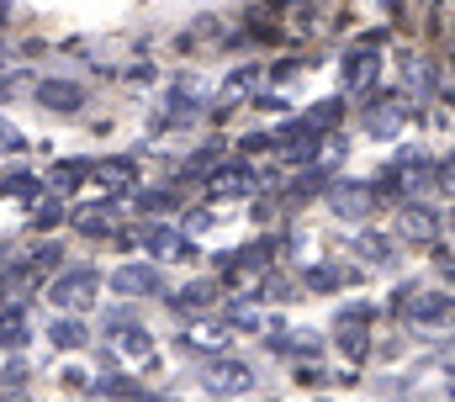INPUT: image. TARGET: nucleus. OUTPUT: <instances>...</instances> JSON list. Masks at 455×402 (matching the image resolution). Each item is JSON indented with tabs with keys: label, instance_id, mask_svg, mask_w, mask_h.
<instances>
[{
	"label": "nucleus",
	"instance_id": "f257e3e1",
	"mask_svg": "<svg viewBox=\"0 0 455 402\" xmlns=\"http://www.w3.org/2000/svg\"><path fill=\"white\" fill-rule=\"evenodd\" d=\"M344 91H355V96H371V85H376V75H381V32H371V37H360L349 53H344Z\"/></svg>",
	"mask_w": 455,
	"mask_h": 402
},
{
	"label": "nucleus",
	"instance_id": "f03ea898",
	"mask_svg": "<svg viewBox=\"0 0 455 402\" xmlns=\"http://www.w3.org/2000/svg\"><path fill=\"white\" fill-rule=\"evenodd\" d=\"M96 286H101V281H96V270L75 265V270H59V276H53V286H48V302H53L59 312H85L91 302L101 297Z\"/></svg>",
	"mask_w": 455,
	"mask_h": 402
},
{
	"label": "nucleus",
	"instance_id": "7ed1b4c3",
	"mask_svg": "<svg viewBox=\"0 0 455 402\" xmlns=\"http://www.w3.org/2000/svg\"><path fill=\"white\" fill-rule=\"evenodd\" d=\"M403 318L413 328H424V334H440V328L455 323V297H445V292H413V302L403 307Z\"/></svg>",
	"mask_w": 455,
	"mask_h": 402
},
{
	"label": "nucleus",
	"instance_id": "20e7f679",
	"mask_svg": "<svg viewBox=\"0 0 455 402\" xmlns=\"http://www.w3.org/2000/svg\"><path fill=\"white\" fill-rule=\"evenodd\" d=\"M397 238L403 244H440V212L424 201H403L397 206Z\"/></svg>",
	"mask_w": 455,
	"mask_h": 402
},
{
	"label": "nucleus",
	"instance_id": "39448f33",
	"mask_svg": "<svg viewBox=\"0 0 455 402\" xmlns=\"http://www.w3.org/2000/svg\"><path fill=\"white\" fill-rule=\"evenodd\" d=\"M138 244H143L154 260H191V254H196V244H191L180 228H170V222H143V228H138Z\"/></svg>",
	"mask_w": 455,
	"mask_h": 402
},
{
	"label": "nucleus",
	"instance_id": "423d86ee",
	"mask_svg": "<svg viewBox=\"0 0 455 402\" xmlns=\"http://www.w3.org/2000/svg\"><path fill=\"white\" fill-rule=\"evenodd\" d=\"M254 170L249 165H238V159H228V165H218V170H207V197L212 201H243L254 197Z\"/></svg>",
	"mask_w": 455,
	"mask_h": 402
},
{
	"label": "nucleus",
	"instance_id": "0eeeda50",
	"mask_svg": "<svg viewBox=\"0 0 455 402\" xmlns=\"http://www.w3.org/2000/svg\"><path fill=\"white\" fill-rule=\"evenodd\" d=\"M403 122H408V100L397 96V91L365 100V133L371 138H392V133H403Z\"/></svg>",
	"mask_w": 455,
	"mask_h": 402
},
{
	"label": "nucleus",
	"instance_id": "6e6552de",
	"mask_svg": "<svg viewBox=\"0 0 455 402\" xmlns=\"http://www.w3.org/2000/svg\"><path fill=\"white\" fill-rule=\"evenodd\" d=\"M202 382H207L212 398H243V392H254V371L243 360H212L202 371Z\"/></svg>",
	"mask_w": 455,
	"mask_h": 402
},
{
	"label": "nucleus",
	"instance_id": "1a4fd4ad",
	"mask_svg": "<svg viewBox=\"0 0 455 402\" xmlns=\"http://www.w3.org/2000/svg\"><path fill=\"white\" fill-rule=\"evenodd\" d=\"M91 181H96V191H101V197H127V191L138 186V159L112 154V159L91 165Z\"/></svg>",
	"mask_w": 455,
	"mask_h": 402
},
{
	"label": "nucleus",
	"instance_id": "9d476101",
	"mask_svg": "<svg viewBox=\"0 0 455 402\" xmlns=\"http://www.w3.org/2000/svg\"><path fill=\"white\" fill-rule=\"evenodd\" d=\"M159 286H164L159 265H122V270H112L116 297H159Z\"/></svg>",
	"mask_w": 455,
	"mask_h": 402
},
{
	"label": "nucleus",
	"instance_id": "9b49d317",
	"mask_svg": "<svg viewBox=\"0 0 455 402\" xmlns=\"http://www.w3.org/2000/svg\"><path fill=\"white\" fill-rule=\"evenodd\" d=\"M37 106H48V111H80V106H85V85L53 75V80L37 85Z\"/></svg>",
	"mask_w": 455,
	"mask_h": 402
},
{
	"label": "nucleus",
	"instance_id": "f8f14e48",
	"mask_svg": "<svg viewBox=\"0 0 455 402\" xmlns=\"http://www.w3.org/2000/svg\"><path fill=\"white\" fill-rule=\"evenodd\" d=\"M371 186H365V181H334V186H329V206H334V212H339V217H365V212H371Z\"/></svg>",
	"mask_w": 455,
	"mask_h": 402
},
{
	"label": "nucleus",
	"instance_id": "ddd939ff",
	"mask_svg": "<svg viewBox=\"0 0 455 402\" xmlns=\"http://www.w3.org/2000/svg\"><path fill=\"white\" fill-rule=\"evenodd\" d=\"M75 228H80L85 238H112V233H116V201L112 197L91 201L85 212H75Z\"/></svg>",
	"mask_w": 455,
	"mask_h": 402
},
{
	"label": "nucleus",
	"instance_id": "4468645a",
	"mask_svg": "<svg viewBox=\"0 0 455 402\" xmlns=\"http://www.w3.org/2000/svg\"><path fill=\"white\" fill-rule=\"evenodd\" d=\"M85 181H91V165H85V159H59V165L48 170V186H53V197L59 201H69Z\"/></svg>",
	"mask_w": 455,
	"mask_h": 402
},
{
	"label": "nucleus",
	"instance_id": "2eb2a0df",
	"mask_svg": "<svg viewBox=\"0 0 455 402\" xmlns=\"http://www.w3.org/2000/svg\"><path fill=\"white\" fill-rule=\"evenodd\" d=\"M48 339H53V350H85V344H91V328H85L75 312H59L53 328H48Z\"/></svg>",
	"mask_w": 455,
	"mask_h": 402
},
{
	"label": "nucleus",
	"instance_id": "dca6fc26",
	"mask_svg": "<svg viewBox=\"0 0 455 402\" xmlns=\"http://www.w3.org/2000/svg\"><path fill=\"white\" fill-rule=\"evenodd\" d=\"M349 249H355V260H360V265H392V254H397L387 233H355V244H349Z\"/></svg>",
	"mask_w": 455,
	"mask_h": 402
},
{
	"label": "nucleus",
	"instance_id": "f3484780",
	"mask_svg": "<svg viewBox=\"0 0 455 402\" xmlns=\"http://www.w3.org/2000/svg\"><path fill=\"white\" fill-rule=\"evenodd\" d=\"M180 344H186V350L212 355V350H223V344H228V328H223V323H191V328L180 334Z\"/></svg>",
	"mask_w": 455,
	"mask_h": 402
},
{
	"label": "nucleus",
	"instance_id": "a211bd4d",
	"mask_svg": "<svg viewBox=\"0 0 455 402\" xmlns=\"http://www.w3.org/2000/svg\"><path fill=\"white\" fill-rule=\"evenodd\" d=\"M218 302V281H191V286H180L175 297H170V307H180V312H207Z\"/></svg>",
	"mask_w": 455,
	"mask_h": 402
},
{
	"label": "nucleus",
	"instance_id": "6ab92c4d",
	"mask_svg": "<svg viewBox=\"0 0 455 402\" xmlns=\"http://www.w3.org/2000/svg\"><path fill=\"white\" fill-rule=\"evenodd\" d=\"M223 328H238V334H254L259 328V302L254 297H233L223 312Z\"/></svg>",
	"mask_w": 455,
	"mask_h": 402
},
{
	"label": "nucleus",
	"instance_id": "aec40b11",
	"mask_svg": "<svg viewBox=\"0 0 455 402\" xmlns=\"http://www.w3.org/2000/svg\"><path fill=\"white\" fill-rule=\"evenodd\" d=\"M302 286H307V292H318V297H329V292H339V286H344V270H339V265H307Z\"/></svg>",
	"mask_w": 455,
	"mask_h": 402
},
{
	"label": "nucleus",
	"instance_id": "412c9836",
	"mask_svg": "<svg viewBox=\"0 0 455 402\" xmlns=\"http://www.w3.org/2000/svg\"><path fill=\"white\" fill-rule=\"evenodd\" d=\"M180 201H175V191H138V212L143 217H170Z\"/></svg>",
	"mask_w": 455,
	"mask_h": 402
},
{
	"label": "nucleus",
	"instance_id": "4be33fe9",
	"mask_svg": "<svg viewBox=\"0 0 455 402\" xmlns=\"http://www.w3.org/2000/svg\"><path fill=\"white\" fill-rule=\"evenodd\" d=\"M96 392H101V398H143V392H138V382H132V376H116V371L96 376Z\"/></svg>",
	"mask_w": 455,
	"mask_h": 402
},
{
	"label": "nucleus",
	"instance_id": "5701e85b",
	"mask_svg": "<svg viewBox=\"0 0 455 402\" xmlns=\"http://www.w3.org/2000/svg\"><path fill=\"white\" fill-rule=\"evenodd\" d=\"M207 43H218V16H196L191 32L180 37V48H207Z\"/></svg>",
	"mask_w": 455,
	"mask_h": 402
},
{
	"label": "nucleus",
	"instance_id": "b1692460",
	"mask_svg": "<svg viewBox=\"0 0 455 402\" xmlns=\"http://www.w3.org/2000/svg\"><path fill=\"white\" fill-rule=\"evenodd\" d=\"M339 111H344V100H318V106H313V111H307L302 122H307L313 133H329V127L339 122Z\"/></svg>",
	"mask_w": 455,
	"mask_h": 402
},
{
	"label": "nucleus",
	"instance_id": "393cba45",
	"mask_svg": "<svg viewBox=\"0 0 455 402\" xmlns=\"http://www.w3.org/2000/svg\"><path fill=\"white\" fill-rule=\"evenodd\" d=\"M435 191H451V197H455V154L435 159Z\"/></svg>",
	"mask_w": 455,
	"mask_h": 402
},
{
	"label": "nucleus",
	"instance_id": "a878e982",
	"mask_svg": "<svg viewBox=\"0 0 455 402\" xmlns=\"http://www.w3.org/2000/svg\"><path fill=\"white\" fill-rule=\"evenodd\" d=\"M5 191H11V197H21V201H37L43 186H37L32 175H5Z\"/></svg>",
	"mask_w": 455,
	"mask_h": 402
},
{
	"label": "nucleus",
	"instance_id": "bb28decb",
	"mask_svg": "<svg viewBox=\"0 0 455 402\" xmlns=\"http://www.w3.org/2000/svg\"><path fill=\"white\" fill-rule=\"evenodd\" d=\"M64 222V201L53 197L48 206H37V217H32V228H59Z\"/></svg>",
	"mask_w": 455,
	"mask_h": 402
},
{
	"label": "nucleus",
	"instance_id": "cd10ccee",
	"mask_svg": "<svg viewBox=\"0 0 455 402\" xmlns=\"http://www.w3.org/2000/svg\"><path fill=\"white\" fill-rule=\"evenodd\" d=\"M0 149H11V154H21V133H16V127H5V122H0Z\"/></svg>",
	"mask_w": 455,
	"mask_h": 402
},
{
	"label": "nucleus",
	"instance_id": "c85d7f7f",
	"mask_svg": "<svg viewBox=\"0 0 455 402\" xmlns=\"http://www.w3.org/2000/svg\"><path fill=\"white\" fill-rule=\"evenodd\" d=\"M127 80H132V85H148V80H154V64H143V69H127Z\"/></svg>",
	"mask_w": 455,
	"mask_h": 402
},
{
	"label": "nucleus",
	"instance_id": "c756f323",
	"mask_svg": "<svg viewBox=\"0 0 455 402\" xmlns=\"http://www.w3.org/2000/svg\"><path fill=\"white\" fill-rule=\"evenodd\" d=\"M5 382H27V360H11L5 366Z\"/></svg>",
	"mask_w": 455,
	"mask_h": 402
},
{
	"label": "nucleus",
	"instance_id": "7c9ffc66",
	"mask_svg": "<svg viewBox=\"0 0 455 402\" xmlns=\"http://www.w3.org/2000/svg\"><path fill=\"white\" fill-rule=\"evenodd\" d=\"M11 91H16V80H5V75H0V100L11 96Z\"/></svg>",
	"mask_w": 455,
	"mask_h": 402
},
{
	"label": "nucleus",
	"instance_id": "2f4dec72",
	"mask_svg": "<svg viewBox=\"0 0 455 402\" xmlns=\"http://www.w3.org/2000/svg\"><path fill=\"white\" fill-rule=\"evenodd\" d=\"M5 16H11V5H5V0H0V21H5Z\"/></svg>",
	"mask_w": 455,
	"mask_h": 402
},
{
	"label": "nucleus",
	"instance_id": "473e14b6",
	"mask_svg": "<svg viewBox=\"0 0 455 402\" xmlns=\"http://www.w3.org/2000/svg\"><path fill=\"white\" fill-rule=\"evenodd\" d=\"M138 402H175V398H138Z\"/></svg>",
	"mask_w": 455,
	"mask_h": 402
},
{
	"label": "nucleus",
	"instance_id": "72a5a7b5",
	"mask_svg": "<svg viewBox=\"0 0 455 402\" xmlns=\"http://www.w3.org/2000/svg\"><path fill=\"white\" fill-rule=\"evenodd\" d=\"M0 402H27V398H21V392H16V398H0Z\"/></svg>",
	"mask_w": 455,
	"mask_h": 402
},
{
	"label": "nucleus",
	"instance_id": "f704fd0d",
	"mask_svg": "<svg viewBox=\"0 0 455 402\" xmlns=\"http://www.w3.org/2000/svg\"><path fill=\"white\" fill-rule=\"evenodd\" d=\"M445 222H451V233H455V206H451V217H445Z\"/></svg>",
	"mask_w": 455,
	"mask_h": 402
},
{
	"label": "nucleus",
	"instance_id": "c9c22d12",
	"mask_svg": "<svg viewBox=\"0 0 455 402\" xmlns=\"http://www.w3.org/2000/svg\"><path fill=\"white\" fill-rule=\"evenodd\" d=\"M451 398H455V392H451Z\"/></svg>",
	"mask_w": 455,
	"mask_h": 402
}]
</instances>
